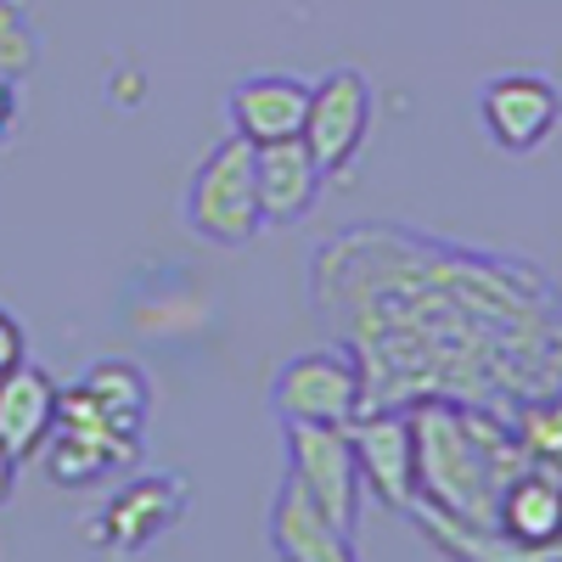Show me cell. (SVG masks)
<instances>
[{
	"mask_svg": "<svg viewBox=\"0 0 562 562\" xmlns=\"http://www.w3.org/2000/svg\"><path fill=\"white\" fill-rule=\"evenodd\" d=\"M416 434V484L422 495H434L445 518L495 529V501L501 490L535 461L518 434H501L495 422L467 416L456 405H422L411 416Z\"/></svg>",
	"mask_w": 562,
	"mask_h": 562,
	"instance_id": "1",
	"label": "cell"
},
{
	"mask_svg": "<svg viewBox=\"0 0 562 562\" xmlns=\"http://www.w3.org/2000/svg\"><path fill=\"white\" fill-rule=\"evenodd\" d=\"M186 225L192 237L214 248H243L259 237V186H254V147L243 135L220 140V147L198 164L192 186H186Z\"/></svg>",
	"mask_w": 562,
	"mask_h": 562,
	"instance_id": "2",
	"label": "cell"
},
{
	"mask_svg": "<svg viewBox=\"0 0 562 562\" xmlns=\"http://www.w3.org/2000/svg\"><path fill=\"white\" fill-rule=\"evenodd\" d=\"M288 479H293L344 535H355V524H360V461H355L349 428L288 422Z\"/></svg>",
	"mask_w": 562,
	"mask_h": 562,
	"instance_id": "3",
	"label": "cell"
},
{
	"mask_svg": "<svg viewBox=\"0 0 562 562\" xmlns=\"http://www.w3.org/2000/svg\"><path fill=\"white\" fill-rule=\"evenodd\" d=\"M366 371L344 360L338 349H310L281 366L270 389V405L281 422H321V428H349L366 411Z\"/></svg>",
	"mask_w": 562,
	"mask_h": 562,
	"instance_id": "4",
	"label": "cell"
},
{
	"mask_svg": "<svg viewBox=\"0 0 562 562\" xmlns=\"http://www.w3.org/2000/svg\"><path fill=\"white\" fill-rule=\"evenodd\" d=\"M180 512H186V484L169 473H147L102 501V512L90 518V546L108 562H135L180 524Z\"/></svg>",
	"mask_w": 562,
	"mask_h": 562,
	"instance_id": "5",
	"label": "cell"
},
{
	"mask_svg": "<svg viewBox=\"0 0 562 562\" xmlns=\"http://www.w3.org/2000/svg\"><path fill=\"white\" fill-rule=\"evenodd\" d=\"M371 135V85L355 68H333L321 85H310L304 113V147L315 153L321 175H344Z\"/></svg>",
	"mask_w": 562,
	"mask_h": 562,
	"instance_id": "6",
	"label": "cell"
},
{
	"mask_svg": "<svg viewBox=\"0 0 562 562\" xmlns=\"http://www.w3.org/2000/svg\"><path fill=\"white\" fill-rule=\"evenodd\" d=\"M479 119L501 153H535L562 119V90L546 74H501L484 85Z\"/></svg>",
	"mask_w": 562,
	"mask_h": 562,
	"instance_id": "7",
	"label": "cell"
},
{
	"mask_svg": "<svg viewBox=\"0 0 562 562\" xmlns=\"http://www.w3.org/2000/svg\"><path fill=\"white\" fill-rule=\"evenodd\" d=\"M349 445L360 461V479L389 506L416 501V434L405 411H366L349 422Z\"/></svg>",
	"mask_w": 562,
	"mask_h": 562,
	"instance_id": "8",
	"label": "cell"
},
{
	"mask_svg": "<svg viewBox=\"0 0 562 562\" xmlns=\"http://www.w3.org/2000/svg\"><path fill=\"white\" fill-rule=\"evenodd\" d=\"M304 113H310V85L293 74H248L231 90V130L248 147H270V140H293L304 135Z\"/></svg>",
	"mask_w": 562,
	"mask_h": 562,
	"instance_id": "9",
	"label": "cell"
},
{
	"mask_svg": "<svg viewBox=\"0 0 562 562\" xmlns=\"http://www.w3.org/2000/svg\"><path fill=\"white\" fill-rule=\"evenodd\" d=\"M321 164L304 147V135L293 140H270V147H254V186H259V214L265 225H293L315 209L321 198Z\"/></svg>",
	"mask_w": 562,
	"mask_h": 562,
	"instance_id": "10",
	"label": "cell"
},
{
	"mask_svg": "<svg viewBox=\"0 0 562 562\" xmlns=\"http://www.w3.org/2000/svg\"><path fill=\"white\" fill-rule=\"evenodd\" d=\"M355 535H344L326 512L288 479L270 512V546L281 562H355Z\"/></svg>",
	"mask_w": 562,
	"mask_h": 562,
	"instance_id": "11",
	"label": "cell"
},
{
	"mask_svg": "<svg viewBox=\"0 0 562 562\" xmlns=\"http://www.w3.org/2000/svg\"><path fill=\"white\" fill-rule=\"evenodd\" d=\"M57 400H63L57 383L29 360L0 378V445H7L18 461L45 445V434H52V422H57Z\"/></svg>",
	"mask_w": 562,
	"mask_h": 562,
	"instance_id": "12",
	"label": "cell"
},
{
	"mask_svg": "<svg viewBox=\"0 0 562 562\" xmlns=\"http://www.w3.org/2000/svg\"><path fill=\"white\" fill-rule=\"evenodd\" d=\"M74 394L97 411L102 422H113L119 434H130V439H140V428H147V378H140L130 360L90 366L85 378L74 383Z\"/></svg>",
	"mask_w": 562,
	"mask_h": 562,
	"instance_id": "13",
	"label": "cell"
},
{
	"mask_svg": "<svg viewBox=\"0 0 562 562\" xmlns=\"http://www.w3.org/2000/svg\"><path fill=\"white\" fill-rule=\"evenodd\" d=\"M518 445H524L535 461H557V467H562V394L535 400V405L518 411Z\"/></svg>",
	"mask_w": 562,
	"mask_h": 562,
	"instance_id": "14",
	"label": "cell"
},
{
	"mask_svg": "<svg viewBox=\"0 0 562 562\" xmlns=\"http://www.w3.org/2000/svg\"><path fill=\"white\" fill-rule=\"evenodd\" d=\"M23 355H29V338H23L18 315H12V310H0V378H7L12 366H23Z\"/></svg>",
	"mask_w": 562,
	"mask_h": 562,
	"instance_id": "15",
	"label": "cell"
},
{
	"mask_svg": "<svg viewBox=\"0 0 562 562\" xmlns=\"http://www.w3.org/2000/svg\"><path fill=\"white\" fill-rule=\"evenodd\" d=\"M18 130V79L0 74V140Z\"/></svg>",
	"mask_w": 562,
	"mask_h": 562,
	"instance_id": "16",
	"label": "cell"
},
{
	"mask_svg": "<svg viewBox=\"0 0 562 562\" xmlns=\"http://www.w3.org/2000/svg\"><path fill=\"white\" fill-rule=\"evenodd\" d=\"M12 484H18V456L0 445V501H12Z\"/></svg>",
	"mask_w": 562,
	"mask_h": 562,
	"instance_id": "17",
	"label": "cell"
},
{
	"mask_svg": "<svg viewBox=\"0 0 562 562\" xmlns=\"http://www.w3.org/2000/svg\"><path fill=\"white\" fill-rule=\"evenodd\" d=\"M0 7H7V0H0Z\"/></svg>",
	"mask_w": 562,
	"mask_h": 562,
	"instance_id": "18",
	"label": "cell"
}]
</instances>
